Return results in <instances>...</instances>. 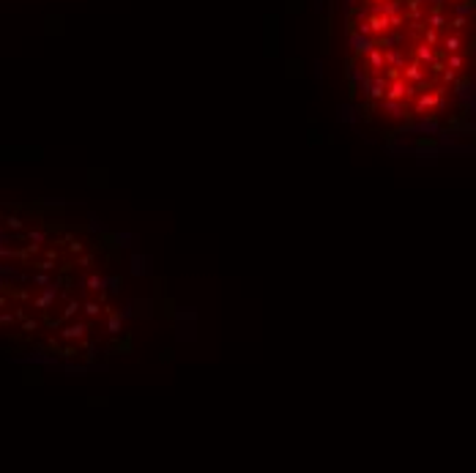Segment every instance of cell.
I'll use <instances>...</instances> for the list:
<instances>
[{
    "instance_id": "obj_1",
    "label": "cell",
    "mask_w": 476,
    "mask_h": 473,
    "mask_svg": "<svg viewBox=\"0 0 476 473\" xmlns=\"http://www.w3.org/2000/svg\"><path fill=\"white\" fill-rule=\"evenodd\" d=\"M348 41L370 71L438 99L476 60V0H348Z\"/></svg>"
}]
</instances>
